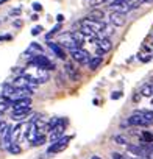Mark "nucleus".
Segmentation results:
<instances>
[{"label": "nucleus", "instance_id": "obj_1", "mask_svg": "<svg viewBox=\"0 0 153 159\" xmlns=\"http://www.w3.org/2000/svg\"><path fill=\"white\" fill-rule=\"evenodd\" d=\"M22 75L27 76L30 81L35 83L36 86L41 84V83H47V81H49V70H44V69H41V67H38V66H33V64H30V66L22 72Z\"/></svg>", "mask_w": 153, "mask_h": 159}, {"label": "nucleus", "instance_id": "obj_2", "mask_svg": "<svg viewBox=\"0 0 153 159\" xmlns=\"http://www.w3.org/2000/svg\"><path fill=\"white\" fill-rule=\"evenodd\" d=\"M141 3H142L141 0H131V2H111L109 8H111V11H117V13H122V14L127 16V13L139 8Z\"/></svg>", "mask_w": 153, "mask_h": 159}, {"label": "nucleus", "instance_id": "obj_3", "mask_svg": "<svg viewBox=\"0 0 153 159\" xmlns=\"http://www.w3.org/2000/svg\"><path fill=\"white\" fill-rule=\"evenodd\" d=\"M30 64H33V66H38V67H41V69H44V70H53L55 69V64L45 56V55H33L31 58H30Z\"/></svg>", "mask_w": 153, "mask_h": 159}, {"label": "nucleus", "instance_id": "obj_4", "mask_svg": "<svg viewBox=\"0 0 153 159\" xmlns=\"http://www.w3.org/2000/svg\"><path fill=\"white\" fill-rule=\"evenodd\" d=\"M70 56H72V59H73L75 62H78V64H81V66H88V62H89V59H91L89 53H88L85 48H81V47L70 50Z\"/></svg>", "mask_w": 153, "mask_h": 159}, {"label": "nucleus", "instance_id": "obj_5", "mask_svg": "<svg viewBox=\"0 0 153 159\" xmlns=\"http://www.w3.org/2000/svg\"><path fill=\"white\" fill-rule=\"evenodd\" d=\"M70 139H72V136H63V137H59L58 140L52 142V145L47 148V154H55V153L63 151V150L67 147V143H69Z\"/></svg>", "mask_w": 153, "mask_h": 159}, {"label": "nucleus", "instance_id": "obj_6", "mask_svg": "<svg viewBox=\"0 0 153 159\" xmlns=\"http://www.w3.org/2000/svg\"><path fill=\"white\" fill-rule=\"evenodd\" d=\"M58 44H59L63 48H69V50H73V48H78V47H81L78 42H76V41L73 39L72 33H64V34H59Z\"/></svg>", "mask_w": 153, "mask_h": 159}, {"label": "nucleus", "instance_id": "obj_7", "mask_svg": "<svg viewBox=\"0 0 153 159\" xmlns=\"http://www.w3.org/2000/svg\"><path fill=\"white\" fill-rule=\"evenodd\" d=\"M14 88H19V89H35L36 88V84L35 83H31L30 80L27 78V76H24V75H21V76H17V78H14V81L11 83Z\"/></svg>", "mask_w": 153, "mask_h": 159}, {"label": "nucleus", "instance_id": "obj_8", "mask_svg": "<svg viewBox=\"0 0 153 159\" xmlns=\"http://www.w3.org/2000/svg\"><path fill=\"white\" fill-rule=\"evenodd\" d=\"M94 42H95V45L99 48V53L97 55H100V56H103V53H106V52H109L113 48V42L109 41V38H102V39L94 41Z\"/></svg>", "mask_w": 153, "mask_h": 159}, {"label": "nucleus", "instance_id": "obj_9", "mask_svg": "<svg viewBox=\"0 0 153 159\" xmlns=\"http://www.w3.org/2000/svg\"><path fill=\"white\" fill-rule=\"evenodd\" d=\"M49 137H50V142H55V140H58L59 137H63L64 136V122H59L58 125H55L53 128H50L49 129Z\"/></svg>", "mask_w": 153, "mask_h": 159}, {"label": "nucleus", "instance_id": "obj_10", "mask_svg": "<svg viewBox=\"0 0 153 159\" xmlns=\"http://www.w3.org/2000/svg\"><path fill=\"white\" fill-rule=\"evenodd\" d=\"M127 123L128 125H131V126H148L151 122H148V120H145L142 116H139V114H131L130 117H128V120H127Z\"/></svg>", "mask_w": 153, "mask_h": 159}, {"label": "nucleus", "instance_id": "obj_11", "mask_svg": "<svg viewBox=\"0 0 153 159\" xmlns=\"http://www.w3.org/2000/svg\"><path fill=\"white\" fill-rule=\"evenodd\" d=\"M109 22H111L114 27H123L125 22H127V17H125V14H122V13L113 11V13L109 14Z\"/></svg>", "mask_w": 153, "mask_h": 159}, {"label": "nucleus", "instance_id": "obj_12", "mask_svg": "<svg viewBox=\"0 0 153 159\" xmlns=\"http://www.w3.org/2000/svg\"><path fill=\"white\" fill-rule=\"evenodd\" d=\"M10 143H13V142H11V126L7 125L5 131L2 133V142H0V148L7 150V148L10 147Z\"/></svg>", "mask_w": 153, "mask_h": 159}, {"label": "nucleus", "instance_id": "obj_13", "mask_svg": "<svg viewBox=\"0 0 153 159\" xmlns=\"http://www.w3.org/2000/svg\"><path fill=\"white\" fill-rule=\"evenodd\" d=\"M47 45H49V48H50V50H52L59 59H66V56H67V55H66V50H64L58 42H50V41H49Z\"/></svg>", "mask_w": 153, "mask_h": 159}, {"label": "nucleus", "instance_id": "obj_14", "mask_svg": "<svg viewBox=\"0 0 153 159\" xmlns=\"http://www.w3.org/2000/svg\"><path fill=\"white\" fill-rule=\"evenodd\" d=\"M11 106H13V109H25V108H30V106H31V98H30V97H24V98L14 100V102H11Z\"/></svg>", "mask_w": 153, "mask_h": 159}, {"label": "nucleus", "instance_id": "obj_15", "mask_svg": "<svg viewBox=\"0 0 153 159\" xmlns=\"http://www.w3.org/2000/svg\"><path fill=\"white\" fill-rule=\"evenodd\" d=\"M66 72H67V75H69V78L72 80V81H78L80 80V73H78V70H76V67L73 64L67 62L66 64Z\"/></svg>", "mask_w": 153, "mask_h": 159}, {"label": "nucleus", "instance_id": "obj_16", "mask_svg": "<svg viewBox=\"0 0 153 159\" xmlns=\"http://www.w3.org/2000/svg\"><path fill=\"white\" fill-rule=\"evenodd\" d=\"M103 17H105V14H103L102 10H92V11L86 16V19L95 20V22H103Z\"/></svg>", "mask_w": 153, "mask_h": 159}, {"label": "nucleus", "instance_id": "obj_17", "mask_svg": "<svg viewBox=\"0 0 153 159\" xmlns=\"http://www.w3.org/2000/svg\"><path fill=\"white\" fill-rule=\"evenodd\" d=\"M102 62H103V56L97 55V56H92V58L89 59L88 67H89L91 70H95V69H99V67H100V64H102Z\"/></svg>", "mask_w": 153, "mask_h": 159}, {"label": "nucleus", "instance_id": "obj_18", "mask_svg": "<svg viewBox=\"0 0 153 159\" xmlns=\"http://www.w3.org/2000/svg\"><path fill=\"white\" fill-rule=\"evenodd\" d=\"M31 52H33V55H41L42 53V47L38 42H31L30 47L27 48V53H31Z\"/></svg>", "mask_w": 153, "mask_h": 159}, {"label": "nucleus", "instance_id": "obj_19", "mask_svg": "<svg viewBox=\"0 0 153 159\" xmlns=\"http://www.w3.org/2000/svg\"><path fill=\"white\" fill-rule=\"evenodd\" d=\"M134 112L139 114V116H142L145 120L153 122V111H148V109H137V111H134Z\"/></svg>", "mask_w": 153, "mask_h": 159}, {"label": "nucleus", "instance_id": "obj_20", "mask_svg": "<svg viewBox=\"0 0 153 159\" xmlns=\"http://www.w3.org/2000/svg\"><path fill=\"white\" fill-rule=\"evenodd\" d=\"M141 95L142 97H153V92H151V84H144L141 88Z\"/></svg>", "mask_w": 153, "mask_h": 159}, {"label": "nucleus", "instance_id": "obj_21", "mask_svg": "<svg viewBox=\"0 0 153 159\" xmlns=\"http://www.w3.org/2000/svg\"><path fill=\"white\" fill-rule=\"evenodd\" d=\"M44 143H45V136L44 134H38L31 140V147H39V145H44Z\"/></svg>", "mask_w": 153, "mask_h": 159}, {"label": "nucleus", "instance_id": "obj_22", "mask_svg": "<svg viewBox=\"0 0 153 159\" xmlns=\"http://www.w3.org/2000/svg\"><path fill=\"white\" fill-rule=\"evenodd\" d=\"M10 106H11L10 100H7L5 97H3V98H0V116H2V114H3V112H5L8 108H10Z\"/></svg>", "mask_w": 153, "mask_h": 159}, {"label": "nucleus", "instance_id": "obj_23", "mask_svg": "<svg viewBox=\"0 0 153 159\" xmlns=\"http://www.w3.org/2000/svg\"><path fill=\"white\" fill-rule=\"evenodd\" d=\"M11 154H19L21 151H22V148H21V145L19 143H16V142H13V143H10V147L7 148Z\"/></svg>", "mask_w": 153, "mask_h": 159}, {"label": "nucleus", "instance_id": "obj_24", "mask_svg": "<svg viewBox=\"0 0 153 159\" xmlns=\"http://www.w3.org/2000/svg\"><path fill=\"white\" fill-rule=\"evenodd\" d=\"M113 140H114V142H117V143H120V145H128V139H127L125 136H122V134L114 136V137H113Z\"/></svg>", "mask_w": 153, "mask_h": 159}, {"label": "nucleus", "instance_id": "obj_25", "mask_svg": "<svg viewBox=\"0 0 153 159\" xmlns=\"http://www.w3.org/2000/svg\"><path fill=\"white\" fill-rule=\"evenodd\" d=\"M142 142H145V143H153V134L148 133V131H144V133H142Z\"/></svg>", "mask_w": 153, "mask_h": 159}, {"label": "nucleus", "instance_id": "obj_26", "mask_svg": "<svg viewBox=\"0 0 153 159\" xmlns=\"http://www.w3.org/2000/svg\"><path fill=\"white\" fill-rule=\"evenodd\" d=\"M59 28H61V24L55 25V27L52 28V31H50V33H47V36H45V38H47V39H50V38H52V36H53L55 33H58V31H59Z\"/></svg>", "mask_w": 153, "mask_h": 159}, {"label": "nucleus", "instance_id": "obj_27", "mask_svg": "<svg viewBox=\"0 0 153 159\" xmlns=\"http://www.w3.org/2000/svg\"><path fill=\"white\" fill-rule=\"evenodd\" d=\"M42 30H44V28H42L41 25H36V27L31 30V34H33V36H38V34H41V33H42Z\"/></svg>", "mask_w": 153, "mask_h": 159}, {"label": "nucleus", "instance_id": "obj_28", "mask_svg": "<svg viewBox=\"0 0 153 159\" xmlns=\"http://www.w3.org/2000/svg\"><path fill=\"white\" fill-rule=\"evenodd\" d=\"M111 98H113V100H119V98H122V92H120V91L113 92V94H111Z\"/></svg>", "mask_w": 153, "mask_h": 159}, {"label": "nucleus", "instance_id": "obj_29", "mask_svg": "<svg viewBox=\"0 0 153 159\" xmlns=\"http://www.w3.org/2000/svg\"><path fill=\"white\" fill-rule=\"evenodd\" d=\"M11 39H13L11 34H3V36H0V42H2V41H11Z\"/></svg>", "mask_w": 153, "mask_h": 159}, {"label": "nucleus", "instance_id": "obj_30", "mask_svg": "<svg viewBox=\"0 0 153 159\" xmlns=\"http://www.w3.org/2000/svg\"><path fill=\"white\" fill-rule=\"evenodd\" d=\"M33 10H35V11H41V10H42V7H41L39 3H33Z\"/></svg>", "mask_w": 153, "mask_h": 159}, {"label": "nucleus", "instance_id": "obj_31", "mask_svg": "<svg viewBox=\"0 0 153 159\" xmlns=\"http://www.w3.org/2000/svg\"><path fill=\"white\" fill-rule=\"evenodd\" d=\"M10 14H11V16H19V14H21V10H19V8H17V10H13Z\"/></svg>", "mask_w": 153, "mask_h": 159}, {"label": "nucleus", "instance_id": "obj_32", "mask_svg": "<svg viewBox=\"0 0 153 159\" xmlns=\"http://www.w3.org/2000/svg\"><path fill=\"white\" fill-rule=\"evenodd\" d=\"M56 20H58V22H63V20H64V16H63V14H58V16H56Z\"/></svg>", "mask_w": 153, "mask_h": 159}, {"label": "nucleus", "instance_id": "obj_33", "mask_svg": "<svg viewBox=\"0 0 153 159\" xmlns=\"http://www.w3.org/2000/svg\"><path fill=\"white\" fill-rule=\"evenodd\" d=\"M14 27H22V20H16L14 22Z\"/></svg>", "mask_w": 153, "mask_h": 159}, {"label": "nucleus", "instance_id": "obj_34", "mask_svg": "<svg viewBox=\"0 0 153 159\" xmlns=\"http://www.w3.org/2000/svg\"><path fill=\"white\" fill-rule=\"evenodd\" d=\"M94 3H100V2H106V0H92Z\"/></svg>", "mask_w": 153, "mask_h": 159}, {"label": "nucleus", "instance_id": "obj_35", "mask_svg": "<svg viewBox=\"0 0 153 159\" xmlns=\"http://www.w3.org/2000/svg\"><path fill=\"white\" fill-rule=\"evenodd\" d=\"M113 2H131V0H113Z\"/></svg>", "mask_w": 153, "mask_h": 159}, {"label": "nucleus", "instance_id": "obj_36", "mask_svg": "<svg viewBox=\"0 0 153 159\" xmlns=\"http://www.w3.org/2000/svg\"><path fill=\"white\" fill-rule=\"evenodd\" d=\"M91 159H102V157H100V156H97V154H94V156H92Z\"/></svg>", "mask_w": 153, "mask_h": 159}, {"label": "nucleus", "instance_id": "obj_37", "mask_svg": "<svg viewBox=\"0 0 153 159\" xmlns=\"http://www.w3.org/2000/svg\"><path fill=\"white\" fill-rule=\"evenodd\" d=\"M5 2H8V0H0V5H2V3H5Z\"/></svg>", "mask_w": 153, "mask_h": 159}, {"label": "nucleus", "instance_id": "obj_38", "mask_svg": "<svg viewBox=\"0 0 153 159\" xmlns=\"http://www.w3.org/2000/svg\"><path fill=\"white\" fill-rule=\"evenodd\" d=\"M123 159H139V157H123Z\"/></svg>", "mask_w": 153, "mask_h": 159}, {"label": "nucleus", "instance_id": "obj_39", "mask_svg": "<svg viewBox=\"0 0 153 159\" xmlns=\"http://www.w3.org/2000/svg\"><path fill=\"white\" fill-rule=\"evenodd\" d=\"M141 2H153V0H141Z\"/></svg>", "mask_w": 153, "mask_h": 159}, {"label": "nucleus", "instance_id": "obj_40", "mask_svg": "<svg viewBox=\"0 0 153 159\" xmlns=\"http://www.w3.org/2000/svg\"><path fill=\"white\" fill-rule=\"evenodd\" d=\"M151 92H153V86H151Z\"/></svg>", "mask_w": 153, "mask_h": 159}]
</instances>
